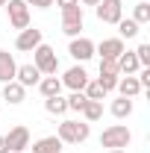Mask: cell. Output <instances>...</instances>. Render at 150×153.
I'll list each match as a JSON object with an SVG mask.
<instances>
[{"label": "cell", "instance_id": "20", "mask_svg": "<svg viewBox=\"0 0 150 153\" xmlns=\"http://www.w3.org/2000/svg\"><path fill=\"white\" fill-rule=\"evenodd\" d=\"M82 118L88 121V124H94V121H100L103 118V100H85V106H82Z\"/></svg>", "mask_w": 150, "mask_h": 153}, {"label": "cell", "instance_id": "32", "mask_svg": "<svg viewBox=\"0 0 150 153\" xmlns=\"http://www.w3.org/2000/svg\"><path fill=\"white\" fill-rule=\"evenodd\" d=\"M109 153H127V150H109Z\"/></svg>", "mask_w": 150, "mask_h": 153}, {"label": "cell", "instance_id": "5", "mask_svg": "<svg viewBox=\"0 0 150 153\" xmlns=\"http://www.w3.org/2000/svg\"><path fill=\"white\" fill-rule=\"evenodd\" d=\"M94 12H97V21L100 24H118V21L124 18V3L121 0H100L94 6Z\"/></svg>", "mask_w": 150, "mask_h": 153}, {"label": "cell", "instance_id": "8", "mask_svg": "<svg viewBox=\"0 0 150 153\" xmlns=\"http://www.w3.org/2000/svg\"><path fill=\"white\" fill-rule=\"evenodd\" d=\"M41 41H44L41 30H36V27H27V30H21L18 38H15V50H21V53H33Z\"/></svg>", "mask_w": 150, "mask_h": 153}, {"label": "cell", "instance_id": "33", "mask_svg": "<svg viewBox=\"0 0 150 153\" xmlns=\"http://www.w3.org/2000/svg\"><path fill=\"white\" fill-rule=\"evenodd\" d=\"M6 3H9V0H0V6H6Z\"/></svg>", "mask_w": 150, "mask_h": 153}, {"label": "cell", "instance_id": "2", "mask_svg": "<svg viewBox=\"0 0 150 153\" xmlns=\"http://www.w3.org/2000/svg\"><path fill=\"white\" fill-rule=\"evenodd\" d=\"M130 141H132V133L124 124H112V127H106V130L100 133V144L109 147V150H127Z\"/></svg>", "mask_w": 150, "mask_h": 153}, {"label": "cell", "instance_id": "31", "mask_svg": "<svg viewBox=\"0 0 150 153\" xmlns=\"http://www.w3.org/2000/svg\"><path fill=\"white\" fill-rule=\"evenodd\" d=\"M0 153H9V147H6V138L0 135Z\"/></svg>", "mask_w": 150, "mask_h": 153}, {"label": "cell", "instance_id": "28", "mask_svg": "<svg viewBox=\"0 0 150 153\" xmlns=\"http://www.w3.org/2000/svg\"><path fill=\"white\" fill-rule=\"evenodd\" d=\"M27 6H36V9H50L53 6V0H24Z\"/></svg>", "mask_w": 150, "mask_h": 153}, {"label": "cell", "instance_id": "14", "mask_svg": "<svg viewBox=\"0 0 150 153\" xmlns=\"http://www.w3.org/2000/svg\"><path fill=\"white\" fill-rule=\"evenodd\" d=\"M115 91H118L121 97H130V100H132V97H138V94H141V85H138L135 74H127V76H121V79H118Z\"/></svg>", "mask_w": 150, "mask_h": 153}, {"label": "cell", "instance_id": "24", "mask_svg": "<svg viewBox=\"0 0 150 153\" xmlns=\"http://www.w3.org/2000/svg\"><path fill=\"white\" fill-rule=\"evenodd\" d=\"M82 94L88 97V100H103V97L109 94V91H106V88H103V85H100L97 79H88V85L82 88Z\"/></svg>", "mask_w": 150, "mask_h": 153}, {"label": "cell", "instance_id": "1", "mask_svg": "<svg viewBox=\"0 0 150 153\" xmlns=\"http://www.w3.org/2000/svg\"><path fill=\"white\" fill-rule=\"evenodd\" d=\"M56 135H59L62 144H82L91 135V124L88 121H62Z\"/></svg>", "mask_w": 150, "mask_h": 153}, {"label": "cell", "instance_id": "7", "mask_svg": "<svg viewBox=\"0 0 150 153\" xmlns=\"http://www.w3.org/2000/svg\"><path fill=\"white\" fill-rule=\"evenodd\" d=\"M3 138H6V147H9V153H24L27 147H30V130H27L24 124L12 127V130L3 135Z\"/></svg>", "mask_w": 150, "mask_h": 153}, {"label": "cell", "instance_id": "22", "mask_svg": "<svg viewBox=\"0 0 150 153\" xmlns=\"http://www.w3.org/2000/svg\"><path fill=\"white\" fill-rule=\"evenodd\" d=\"M44 109L50 115H65L68 112V100L62 94H56V97H44Z\"/></svg>", "mask_w": 150, "mask_h": 153}, {"label": "cell", "instance_id": "26", "mask_svg": "<svg viewBox=\"0 0 150 153\" xmlns=\"http://www.w3.org/2000/svg\"><path fill=\"white\" fill-rule=\"evenodd\" d=\"M65 100H68V112H82V106H85L88 97L82 91H71V97H65Z\"/></svg>", "mask_w": 150, "mask_h": 153}, {"label": "cell", "instance_id": "17", "mask_svg": "<svg viewBox=\"0 0 150 153\" xmlns=\"http://www.w3.org/2000/svg\"><path fill=\"white\" fill-rule=\"evenodd\" d=\"M33 153H62V141L59 135H44L33 144Z\"/></svg>", "mask_w": 150, "mask_h": 153}, {"label": "cell", "instance_id": "27", "mask_svg": "<svg viewBox=\"0 0 150 153\" xmlns=\"http://www.w3.org/2000/svg\"><path fill=\"white\" fill-rule=\"evenodd\" d=\"M132 53H135V59H138L141 68H150V44H138Z\"/></svg>", "mask_w": 150, "mask_h": 153}, {"label": "cell", "instance_id": "29", "mask_svg": "<svg viewBox=\"0 0 150 153\" xmlns=\"http://www.w3.org/2000/svg\"><path fill=\"white\" fill-rule=\"evenodd\" d=\"M59 9H71V6H79V0H53Z\"/></svg>", "mask_w": 150, "mask_h": 153}, {"label": "cell", "instance_id": "15", "mask_svg": "<svg viewBox=\"0 0 150 153\" xmlns=\"http://www.w3.org/2000/svg\"><path fill=\"white\" fill-rule=\"evenodd\" d=\"M15 71H18V62L9 50H0V82H12L15 79Z\"/></svg>", "mask_w": 150, "mask_h": 153}, {"label": "cell", "instance_id": "19", "mask_svg": "<svg viewBox=\"0 0 150 153\" xmlns=\"http://www.w3.org/2000/svg\"><path fill=\"white\" fill-rule=\"evenodd\" d=\"M141 65H138V59H135V53L132 50H124L121 56H118V71L121 74H135Z\"/></svg>", "mask_w": 150, "mask_h": 153}, {"label": "cell", "instance_id": "16", "mask_svg": "<svg viewBox=\"0 0 150 153\" xmlns=\"http://www.w3.org/2000/svg\"><path fill=\"white\" fill-rule=\"evenodd\" d=\"M24 97H27V88L21 85V82H3V100L9 103V106H18V103H24Z\"/></svg>", "mask_w": 150, "mask_h": 153}, {"label": "cell", "instance_id": "10", "mask_svg": "<svg viewBox=\"0 0 150 153\" xmlns=\"http://www.w3.org/2000/svg\"><path fill=\"white\" fill-rule=\"evenodd\" d=\"M88 71L82 68V65H74V68H68L65 71V76H62V85H68L71 91H82L85 85H88Z\"/></svg>", "mask_w": 150, "mask_h": 153}, {"label": "cell", "instance_id": "18", "mask_svg": "<svg viewBox=\"0 0 150 153\" xmlns=\"http://www.w3.org/2000/svg\"><path fill=\"white\" fill-rule=\"evenodd\" d=\"M38 91L44 97L62 94V79H59V76H41V79H38Z\"/></svg>", "mask_w": 150, "mask_h": 153}, {"label": "cell", "instance_id": "13", "mask_svg": "<svg viewBox=\"0 0 150 153\" xmlns=\"http://www.w3.org/2000/svg\"><path fill=\"white\" fill-rule=\"evenodd\" d=\"M38 79H41V71H38L33 62H30V65H18V71H15V82H21L24 88H30V85H38Z\"/></svg>", "mask_w": 150, "mask_h": 153}, {"label": "cell", "instance_id": "11", "mask_svg": "<svg viewBox=\"0 0 150 153\" xmlns=\"http://www.w3.org/2000/svg\"><path fill=\"white\" fill-rule=\"evenodd\" d=\"M68 53L76 59V62H88V59L94 56V41L85 36H76L71 38V44H68Z\"/></svg>", "mask_w": 150, "mask_h": 153}, {"label": "cell", "instance_id": "6", "mask_svg": "<svg viewBox=\"0 0 150 153\" xmlns=\"http://www.w3.org/2000/svg\"><path fill=\"white\" fill-rule=\"evenodd\" d=\"M6 12H9V24H12L18 33L30 27V6H27L24 0H9V3H6Z\"/></svg>", "mask_w": 150, "mask_h": 153}, {"label": "cell", "instance_id": "21", "mask_svg": "<svg viewBox=\"0 0 150 153\" xmlns=\"http://www.w3.org/2000/svg\"><path fill=\"white\" fill-rule=\"evenodd\" d=\"M109 112H112L115 118H130L132 115V100L130 97H115L112 106H109Z\"/></svg>", "mask_w": 150, "mask_h": 153}, {"label": "cell", "instance_id": "25", "mask_svg": "<svg viewBox=\"0 0 150 153\" xmlns=\"http://www.w3.org/2000/svg\"><path fill=\"white\" fill-rule=\"evenodd\" d=\"M132 21L141 27V24H150V3H135V12H132Z\"/></svg>", "mask_w": 150, "mask_h": 153}, {"label": "cell", "instance_id": "9", "mask_svg": "<svg viewBox=\"0 0 150 153\" xmlns=\"http://www.w3.org/2000/svg\"><path fill=\"white\" fill-rule=\"evenodd\" d=\"M118 79H121L118 62H112V59H100V76H97V82H100V85H103L106 91H115Z\"/></svg>", "mask_w": 150, "mask_h": 153}, {"label": "cell", "instance_id": "23", "mask_svg": "<svg viewBox=\"0 0 150 153\" xmlns=\"http://www.w3.org/2000/svg\"><path fill=\"white\" fill-rule=\"evenodd\" d=\"M115 27H118V33H121L118 38H135L138 36V24H135L132 18H121Z\"/></svg>", "mask_w": 150, "mask_h": 153}, {"label": "cell", "instance_id": "12", "mask_svg": "<svg viewBox=\"0 0 150 153\" xmlns=\"http://www.w3.org/2000/svg\"><path fill=\"white\" fill-rule=\"evenodd\" d=\"M124 38H103L100 44H94V53H100V59H112L118 62V56L124 53Z\"/></svg>", "mask_w": 150, "mask_h": 153}, {"label": "cell", "instance_id": "4", "mask_svg": "<svg viewBox=\"0 0 150 153\" xmlns=\"http://www.w3.org/2000/svg\"><path fill=\"white\" fill-rule=\"evenodd\" d=\"M85 24V15H82V6H71V9H62V33L68 38H76L79 30Z\"/></svg>", "mask_w": 150, "mask_h": 153}, {"label": "cell", "instance_id": "3", "mask_svg": "<svg viewBox=\"0 0 150 153\" xmlns=\"http://www.w3.org/2000/svg\"><path fill=\"white\" fill-rule=\"evenodd\" d=\"M33 65L41 71V76H56V71H59L56 50H53L50 44H44V41H41L36 50H33Z\"/></svg>", "mask_w": 150, "mask_h": 153}, {"label": "cell", "instance_id": "30", "mask_svg": "<svg viewBox=\"0 0 150 153\" xmlns=\"http://www.w3.org/2000/svg\"><path fill=\"white\" fill-rule=\"evenodd\" d=\"M100 0H79V6H97Z\"/></svg>", "mask_w": 150, "mask_h": 153}]
</instances>
